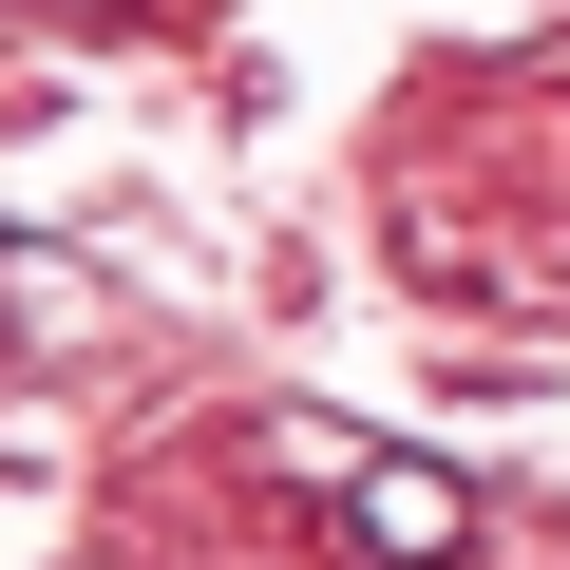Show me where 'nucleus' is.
<instances>
[{
  "label": "nucleus",
  "mask_w": 570,
  "mask_h": 570,
  "mask_svg": "<svg viewBox=\"0 0 570 570\" xmlns=\"http://www.w3.org/2000/svg\"><path fill=\"white\" fill-rule=\"evenodd\" d=\"M324 494H343V532H362L381 570H456V551H475V494H456L438 456H343Z\"/></svg>",
  "instance_id": "f257e3e1"
}]
</instances>
